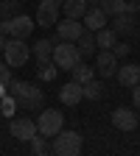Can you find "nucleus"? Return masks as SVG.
I'll list each match as a JSON object with an SVG mask.
<instances>
[{
    "label": "nucleus",
    "mask_w": 140,
    "mask_h": 156,
    "mask_svg": "<svg viewBox=\"0 0 140 156\" xmlns=\"http://www.w3.org/2000/svg\"><path fill=\"white\" fill-rule=\"evenodd\" d=\"M9 95L17 101V109H25V112H36V109H42V103H45V92H39V87L28 84V81H14V78H11Z\"/></svg>",
    "instance_id": "1"
},
{
    "label": "nucleus",
    "mask_w": 140,
    "mask_h": 156,
    "mask_svg": "<svg viewBox=\"0 0 140 156\" xmlns=\"http://www.w3.org/2000/svg\"><path fill=\"white\" fill-rule=\"evenodd\" d=\"M34 28H36V23H34V17H28V14H14V17L0 20V34L11 36V39H28Z\"/></svg>",
    "instance_id": "2"
},
{
    "label": "nucleus",
    "mask_w": 140,
    "mask_h": 156,
    "mask_svg": "<svg viewBox=\"0 0 140 156\" xmlns=\"http://www.w3.org/2000/svg\"><path fill=\"white\" fill-rule=\"evenodd\" d=\"M51 153H56V156H78L81 153V134L73 131V128H62L53 136Z\"/></svg>",
    "instance_id": "3"
},
{
    "label": "nucleus",
    "mask_w": 140,
    "mask_h": 156,
    "mask_svg": "<svg viewBox=\"0 0 140 156\" xmlns=\"http://www.w3.org/2000/svg\"><path fill=\"white\" fill-rule=\"evenodd\" d=\"M51 62H53L59 70H73L78 62H81V53H78L76 42H65V39H59V42L53 45Z\"/></svg>",
    "instance_id": "4"
},
{
    "label": "nucleus",
    "mask_w": 140,
    "mask_h": 156,
    "mask_svg": "<svg viewBox=\"0 0 140 156\" xmlns=\"http://www.w3.org/2000/svg\"><path fill=\"white\" fill-rule=\"evenodd\" d=\"M34 123H36V134H42V136H56L59 131L65 128V114L59 112V109H42Z\"/></svg>",
    "instance_id": "5"
},
{
    "label": "nucleus",
    "mask_w": 140,
    "mask_h": 156,
    "mask_svg": "<svg viewBox=\"0 0 140 156\" xmlns=\"http://www.w3.org/2000/svg\"><path fill=\"white\" fill-rule=\"evenodd\" d=\"M3 56H6V64L9 67H23L31 58V48L25 45V39H6Z\"/></svg>",
    "instance_id": "6"
},
{
    "label": "nucleus",
    "mask_w": 140,
    "mask_h": 156,
    "mask_svg": "<svg viewBox=\"0 0 140 156\" xmlns=\"http://www.w3.org/2000/svg\"><path fill=\"white\" fill-rule=\"evenodd\" d=\"M59 6L56 0H39L36 3V17H34V23L39 25V28H53L56 23H59Z\"/></svg>",
    "instance_id": "7"
},
{
    "label": "nucleus",
    "mask_w": 140,
    "mask_h": 156,
    "mask_svg": "<svg viewBox=\"0 0 140 156\" xmlns=\"http://www.w3.org/2000/svg\"><path fill=\"white\" fill-rule=\"evenodd\" d=\"M109 117H112V126H115L118 131H126V134H129V131H134V128L140 126V117H137V112H134V109H126V106L115 109Z\"/></svg>",
    "instance_id": "8"
},
{
    "label": "nucleus",
    "mask_w": 140,
    "mask_h": 156,
    "mask_svg": "<svg viewBox=\"0 0 140 156\" xmlns=\"http://www.w3.org/2000/svg\"><path fill=\"white\" fill-rule=\"evenodd\" d=\"M11 136L17 142H28L31 136L36 134V123L31 120V117H11V126H9Z\"/></svg>",
    "instance_id": "9"
},
{
    "label": "nucleus",
    "mask_w": 140,
    "mask_h": 156,
    "mask_svg": "<svg viewBox=\"0 0 140 156\" xmlns=\"http://www.w3.org/2000/svg\"><path fill=\"white\" fill-rule=\"evenodd\" d=\"M115 70H118V56L112 50H101V53L95 56V73L101 75V78H112Z\"/></svg>",
    "instance_id": "10"
},
{
    "label": "nucleus",
    "mask_w": 140,
    "mask_h": 156,
    "mask_svg": "<svg viewBox=\"0 0 140 156\" xmlns=\"http://www.w3.org/2000/svg\"><path fill=\"white\" fill-rule=\"evenodd\" d=\"M59 101H62L65 106H78V103L84 101L81 84H78V81H67V84H62V89H59Z\"/></svg>",
    "instance_id": "11"
},
{
    "label": "nucleus",
    "mask_w": 140,
    "mask_h": 156,
    "mask_svg": "<svg viewBox=\"0 0 140 156\" xmlns=\"http://www.w3.org/2000/svg\"><path fill=\"white\" fill-rule=\"evenodd\" d=\"M53 28L59 31L56 36H59V39H65V42H76V39H78V34L84 31V25L78 23V20H70V17H65L62 23H56Z\"/></svg>",
    "instance_id": "12"
},
{
    "label": "nucleus",
    "mask_w": 140,
    "mask_h": 156,
    "mask_svg": "<svg viewBox=\"0 0 140 156\" xmlns=\"http://www.w3.org/2000/svg\"><path fill=\"white\" fill-rule=\"evenodd\" d=\"M115 78H118V84H123V87H134V84L140 81V64H132V62L118 64Z\"/></svg>",
    "instance_id": "13"
},
{
    "label": "nucleus",
    "mask_w": 140,
    "mask_h": 156,
    "mask_svg": "<svg viewBox=\"0 0 140 156\" xmlns=\"http://www.w3.org/2000/svg\"><path fill=\"white\" fill-rule=\"evenodd\" d=\"M112 31H115L118 36H123V34H129V36H132V34L137 31L134 14H126V11H123V14H115V17H112Z\"/></svg>",
    "instance_id": "14"
},
{
    "label": "nucleus",
    "mask_w": 140,
    "mask_h": 156,
    "mask_svg": "<svg viewBox=\"0 0 140 156\" xmlns=\"http://www.w3.org/2000/svg\"><path fill=\"white\" fill-rule=\"evenodd\" d=\"M81 20H84V28H87V31H98V28H104V25H107V20H109V17H107L101 9H98V6H90V9L84 11Z\"/></svg>",
    "instance_id": "15"
},
{
    "label": "nucleus",
    "mask_w": 140,
    "mask_h": 156,
    "mask_svg": "<svg viewBox=\"0 0 140 156\" xmlns=\"http://www.w3.org/2000/svg\"><path fill=\"white\" fill-rule=\"evenodd\" d=\"M95 34V48H101V50H112L115 48V42H118V34L112 31V28H98V31H93Z\"/></svg>",
    "instance_id": "16"
},
{
    "label": "nucleus",
    "mask_w": 140,
    "mask_h": 156,
    "mask_svg": "<svg viewBox=\"0 0 140 156\" xmlns=\"http://www.w3.org/2000/svg\"><path fill=\"white\" fill-rule=\"evenodd\" d=\"M76 48H78V53H81V58L93 56L95 53V34L84 28L81 34H78V39H76Z\"/></svg>",
    "instance_id": "17"
},
{
    "label": "nucleus",
    "mask_w": 140,
    "mask_h": 156,
    "mask_svg": "<svg viewBox=\"0 0 140 156\" xmlns=\"http://www.w3.org/2000/svg\"><path fill=\"white\" fill-rule=\"evenodd\" d=\"M87 9H90V6H87V0H65V3H62L65 17H70V20H81Z\"/></svg>",
    "instance_id": "18"
},
{
    "label": "nucleus",
    "mask_w": 140,
    "mask_h": 156,
    "mask_svg": "<svg viewBox=\"0 0 140 156\" xmlns=\"http://www.w3.org/2000/svg\"><path fill=\"white\" fill-rule=\"evenodd\" d=\"M81 92H84V101H98V98L104 95V81H95V78H90V81L81 84Z\"/></svg>",
    "instance_id": "19"
},
{
    "label": "nucleus",
    "mask_w": 140,
    "mask_h": 156,
    "mask_svg": "<svg viewBox=\"0 0 140 156\" xmlns=\"http://www.w3.org/2000/svg\"><path fill=\"white\" fill-rule=\"evenodd\" d=\"M31 53L36 56V62H48L51 53H53V42H51V39H39V42L31 48Z\"/></svg>",
    "instance_id": "20"
},
{
    "label": "nucleus",
    "mask_w": 140,
    "mask_h": 156,
    "mask_svg": "<svg viewBox=\"0 0 140 156\" xmlns=\"http://www.w3.org/2000/svg\"><path fill=\"white\" fill-rule=\"evenodd\" d=\"M98 9H101L107 17H115V14H123L126 11V0H101Z\"/></svg>",
    "instance_id": "21"
},
{
    "label": "nucleus",
    "mask_w": 140,
    "mask_h": 156,
    "mask_svg": "<svg viewBox=\"0 0 140 156\" xmlns=\"http://www.w3.org/2000/svg\"><path fill=\"white\" fill-rule=\"evenodd\" d=\"M73 81H78V84H84V81H90V78H93V73H95V67H90L87 62H84V58H81V62H78L73 70Z\"/></svg>",
    "instance_id": "22"
},
{
    "label": "nucleus",
    "mask_w": 140,
    "mask_h": 156,
    "mask_svg": "<svg viewBox=\"0 0 140 156\" xmlns=\"http://www.w3.org/2000/svg\"><path fill=\"white\" fill-rule=\"evenodd\" d=\"M56 73H59V67L51 62V58H48V62H36V75L42 78V81H53Z\"/></svg>",
    "instance_id": "23"
},
{
    "label": "nucleus",
    "mask_w": 140,
    "mask_h": 156,
    "mask_svg": "<svg viewBox=\"0 0 140 156\" xmlns=\"http://www.w3.org/2000/svg\"><path fill=\"white\" fill-rule=\"evenodd\" d=\"M28 142H31V153H36V156H42V153H51V145L45 142V136H42V134H39V136L34 134Z\"/></svg>",
    "instance_id": "24"
},
{
    "label": "nucleus",
    "mask_w": 140,
    "mask_h": 156,
    "mask_svg": "<svg viewBox=\"0 0 140 156\" xmlns=\"http://www.w3.org/2000/svg\"><path fill=\"white\" fill-rule=\"evenodd\" d=\"M14 112H17V101L6 92L3 98H0V114H3V117H14Z\"/></svg>",
    "instance_id": "25"
},
{
    "label": "nucleus",
    "mask_w": 140,
    "mask_h": 156,
    "mask_svg": "<svg viewBox=\"0 0 140 156\" xmlns=\"http://www.w3.org/2000/svg\"><path fill=\"white\" fill-rule=\"evenodd\" d=\"M20 11V0H0V17H14Z\"/></svg>",
    "instance_id": "26"
},
{
    "label": "nucleus",
    "mask_w": 140,
    "mask_h": 156,
    "mask_svg": "<svg viewBox=\"0 0 140 156\" xmlns=\"http://www.w3.org/2000/svg\"><path fill=\"white\" fill-rule=\"evenodd\" d=\"M9 84H11V67L0 62V87H9Z\"/></svg>",
    "instance_id": "27"
},
{
    "label": "nucleus",
    "mask_w": 140,
    "mask_h": 156,
    "mask_svg": "<svg viewBox=\"0 0 140 156\" xmlns=\"http://www.w3.org/2000/svg\"><path fill=\"white\" fill-rule=\"evenodd\" d=\"M112 53H115L118 58H123V56H129V42H115Z\"/></svg>",
    "instance_id": "28"
},
{
    "label": "nucleus",
    "mask_w": 140,
    "mask_h": 156,
    "mask_svg": "<svg viewBox=\"0 0 140 156\" xmlns=\"http://www.w3.org/2000/svg\"><path fill=\"white\" fill-rule=\"evenodd\" d=\"M132 103H134V109H140V81L132 87Z\"/></svg>",
    "instance_id": "29"
},
{
    "label": "nucleus",
    "mask_w": 140,
    "mask_h": 156,
    "mask_svg": "<svg viewBox=\"0 0 140 156\" xmlns=\"http://www.w3.org/2000/svg\"><path fill=\"white\" fill-rule=\"evenodd\" d=\"M137 11H140V3H137V0H132V3L126 0V14H137Z\"/></svg>",
    "instance_id": "30"
},
{
    "label": "nucleus",
    "mask_w": 140,
    "mask_h": 156,
    "mask_svg": "<svg viewBox=\"0 0 140 156\" xmlns=\"http://www.w3.org/2000/svg\"><path fill=\"white\" fill-rule=\"evenodd\" d=\"M3 48H6V36L0 34V53H3Z\"/></svg>",
    "instance_id": "31"
},
{
    "label": "nucleus",
    "mask_w": 140,
    "mask_h": 156,
    "mask_svg": "<svg viewBox=\"0 0 140 156\" xmlns=\"http://www.w3.org/2000/svg\"><path fill=\"white\" fill-rule=\"evenodd\" d=\"M98 3H101V0H87V6H98Z\"/></svg>",
    "instance_id": "32"
},
{
    "label": "nucleus",
    "mask_w": 140,
    "mask_h": 156,
    "mask_svg": "<svg viewBox=\"0 0 140 156\" xmlns=\"http://www.w3.org/2000/svg\"><path fill=\"white\" fill-rule=\"evenodd\" d=\"M56 3H59V6H62V3H65V0H56Z\"/></svg>",
    "instance_id": "33"
},
{
    "label": "nucleus",
    "mask_w": 140,
    "mask_h": 156,
    "mask_svg": "<svg viewBox=\"0 0 140 156\" xmlns=\"http://www.w3.org/2000/svg\"><path fill=\"white\" fill-rule=\"evenodd\" d=\"M36 3H39V0H36Z\"/></svg>",
    "instance_id": "34"
},
{
    "label": "nucleus",
    "mask_w": 140,
    "mask_h": 156,
    "mask_svg": "<svg viewBox=\"0 0 140 156\" xmlns=\"http://www.w3.org/2000/svg\"><path fill=\"white\" fill-rule=\"evenodd\" d=\"M137 3H140V0H137Z\"/></svg>",
    "instance_id": "35"
}]
</instances>
